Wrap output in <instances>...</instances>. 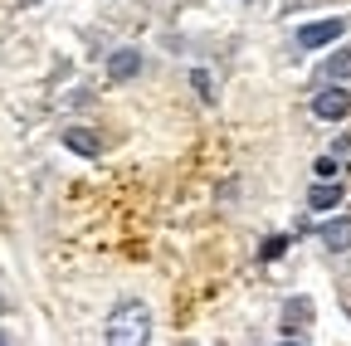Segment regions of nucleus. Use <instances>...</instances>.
Wrapping results in <instances>:
<instances>
[{
	"label": "nucleus",
	"instance_id": "1a4fd4ad",
	"mask_svg": "<svg viewBox=\"0 0 351 346\" xmlns=\"http://www.w3.org/2000/svg\"><path fill=\"white\" fill-rule=\"evenodd\" d=\"M322 78H332V83L351 78V49H337V54H327V59H322Z\"/></svg>",
	"mask_w": 351,
	"mask_h": 346
},
{
	"label": "nucleus",
	"instance_id": "ddd939ff",
	"mask_svg": "<svg viewBox=\"0 0 351 346\" xmlns=\"http://www.w3.org/2000/svg\"><path fill=\"white\" fill-rule=\"evenodd\" d=\"M332 156H337V161H351V137H337V147H332Z\"/></svg>",
	"mask_w": 351,
	"mask_h": 346
},
{
	"label": "nucleus",
	"instance_id": "f8f14e48",
	"mask_svg": "<svg viewBox=\"0 0 351 346\" xmlns=\"http://www.w3.org/2000/svg\"><path fill=\"white\" fill-rule=\"evenodd\" d=\"M313 171H317V181H337L341 161H337V156H317V166H313Z\"/></svg>",
	"mask_w": 351,
	"mask_h": 346
},
{
	"label": "nucleus",
	"instance_id": "f03ea898",
	"mask_svg": "<svg viewBox=\"0 0 351 346\" xmlns=\"http://www.w3.org/2000/svg\"><path fill=\"white\" fill-rule=\"evenodd\" d=\"M341 34H346V20H313V25L298 29V45L302 49H322V45H332Z\"/></svg>",
	"mask_w": 351,
	"mask_h": 346
},
{
	"label": "nucleus",
	"instance_id": "0eeeda50",
	"mask_svg": "<svg viewBox=\"0 0 351 346\" xmlns=\"http://www.w3.org/2000/svg\"><path fill=\"white\" fill-rule=\"evenodd\" d=\"M341 205V186L337 181H313V190H307V210H332Z\"/></svg>",
	"mask_w": 351,
	"mask_h": 346
},
{
	"label": "nucleus",
	"instance_id": "9d476101",
	"mask_svg": "<svg viewBox=\"0 0 351 346\" xmlns=\"http://www.w3.org/2000/svg\"><path fill=\"white\" fill-rule=\"evenodd\" d=\"M283 249H288V239H283V234H274V239H263V249H258V258H263V264H274V258H278Z\"/></svg>",
	"mask_w": 351,
	"mask_h": 346
},
{
	"label": "nucleus",
	"instance_id": "20e7f679",
	"mask_svg": "<svg viewBox=\"0 0 351 346\" xmlns=\"http://www.w3.org/2000/svg\"><path fill=\"white\" fill-rule=\"evenodd\" d=\"M142 73V49H117L108 54V78L112 83H127V78H137Z\"/></svg>",
	"mask_w": 351,
	"mask_h": 346
},
{
	"label": "nucleus",
	"instance_id": "423d86ee",
	"mask_svg": "<svg viewBox=\"0 0 351 346\" xmlns=\"http://www.w3.org/2000/svg\"><path fill=\"white\" fill-rule=\"evenodd\" d=\"M317 234H322V244H327L332 254H346V249H351V220H327Z\"/></svg>",
	"mask_w": 351,
	"mask_h": 346
},
{
	"label": "nucleus",
	"instance_id": "6e6552de",
	"mask_svg": "<svg viewBox=\"0 0 351 346\" xmlns=\"http://www.w3.org/2000/svg\"><path fill=\"white\" fill-rule=\"evenodd\" d=\"M313 317V302L307 297H293V302H283V332H302V322Z\"/></svg>",
	"mask_w": 351,
	"mask_h": 346
},
{
	"label": "nucleus",
	"instance_id": "39448f33",
	"mask_svg": "<svg viewBox=\"0 0 351 346\" xmlns=\"http://www.w3.org/2000/svg\"><path fill=\"white\" fill-rule=\"evenodd\" d=\"M64 147H69L73 156H98V151H103V142L88 132V127H69V132H64Z\"/></svg>",
	"mask_w": 351,
	"mask_h": 346
},
{
	"label": "nucleus",
	"instance_id": "4468645a",
	"mask_svg": "<svg viewBox=\"0 0 351 346\" xmlns=\"http://www.w3.org/2000/svg\"><path fill=\"white\" fill-rule=\"evenodd\" d=\"M0 312H5V293H0Z\"/></svg>",
	"mask_w": 351,
	"mask_h": 346
},
{
	"label": "nucleus",
	"instance_id": "2eb2a0df",
	"mask_svg": "<svg viewBox=\"0 0 351 346\" xmlns=\"http://www.w3.org/2000/svg\"><path fill=\"white\" fill-rule=\"evenodd\" d=\"M0 346H10V341H5V332H0Z\"/></svg>",
	"mask_w": 351,
	"mask_h": 346
},
{
	"label": "nucleus",
	"instance_id": "f3484780",
	"mask_svg": "<svg viewBox=\"0 0 351 346\" xmlns=\"http://www.w3.org/2000/svg\"><path fill=\"white\" fill-rule=\"evenodd\" d=\"M186 346H195V341H186Z\"/></svg>",
	"mask_w": 351,
	"mask_h": 346
},
{
	"label": "nucleus",
	"instance_id": "dca6fc26",
	"mask_svg": "<svg viewBox=\"0 0 351 346\" xmlns=\"http://www.w3.org/2000/svg\"><path fill=\"white\" fill-rule=\"evenodd\" d=\"M283 346H298V341H283Z\"/></svg>",
	"mask_w": 351,
	"mask_h": 346
},
{
	"label": "nucleus",
	"instance_id": "7ed1b4c3",
	"mask_svg": "<svg viewBox=\"0 0 351 346\" xmlns=\"http://www.w3.org/2000/svg\"><path fill=\"white\" fill-rule=\"evenodd\" d=\"M346 112H351V93L346 88H322L313 98V117H322V122H341Z\"/></svg>",
	"mask_w": 351,
	"mask_h": 346
},
{
	"label": "nucleus",
	"instance_id": "9b49d317",
	"mask_svg": "<svg viewBox=\"0 0 351 346\" xmlns=\"http://www.w3.org/2000/svg\"><path fill=\"white\" fill-rule=\"evenodd\" d=\"M191 88H195V93H200L205 103L215 98V93H210V88H215V83H210V73H205V69H191Z\"/></svg>",
	"mask_w": 351,
	"mask_h": 346
},
{
	"label": "nucleus",
	"instance_id": "f257e3e1",
	"mask_svg": "<svg viewBox=\"0 0 351 346\" xmlns=\"http://www.w3.org/2000/svg\"><path fill=\"white\" fill-rule=\"evenodd\" d=\"M103 336H108V346H147L152 341V312H147V302H137V297L117 302V308L108 312Z\"/></svg>",
	"mask_w": 351,
	"mask_h": 346
}]
</instances>
